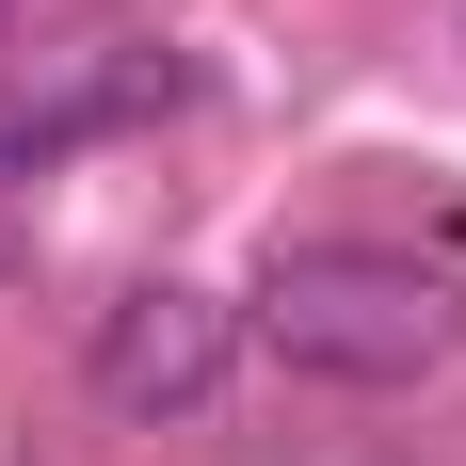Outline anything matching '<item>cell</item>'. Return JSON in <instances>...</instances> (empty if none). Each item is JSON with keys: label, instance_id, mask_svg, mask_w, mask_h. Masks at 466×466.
<instances>
[{"label": "cell", "instance_id": "cell-1", "mask_svg": "<svg viewBox=\"0 0 466 466\" xmlns=\"http://www.w3.org/2000/svg\"><path fill=\"white\" fill-rule=\"evenodd\" d=\"M241 338H274L306 386H434L466 354V289L386 258V241H274Z\"/></svg>", "mask_w": 466, "mask_h": 466}, {"label": "cell", "instance_id": "cell-2", "mask_svg": "<svg viewBox=\"0 0 466 466\" xmlns=\"http://www.w3.org/2000/svg\"><path fill=\"white\" fill-rule=\"evenodd\" d=\"M96 402L113 419H193V402H226V370H241V306L226 289H193V274H145V289H113L96 306Z\"/></svg>", "mask_w": 466, "mask_h": 466}, {"label": "cell", "instance_id": "cell-3", "mask_svg": "<svg viewBox=\"0 0 466 466\" xmlns=\"http://www.w3.org/2000/svg\"><path fill=\"white\" fill-rule=\"evenodd\" d=\"M177 65L161 48H113V65H81V81H0V177H48L65 145H96V129H145V113H177Z\"/></svg>", "mask_w": 466, "mask_h": 466}]
</instances>
